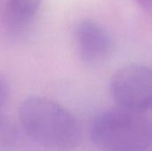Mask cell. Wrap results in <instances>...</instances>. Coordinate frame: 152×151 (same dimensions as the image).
<instances>
[{"mask_svg":"<svg viewBox=\"0 0 152 151\" xmlns=\"http://www.w3.org/2000/svg\"><path fill=\"white\" fill-rule=\"evenodd\" d=\"M19 120L25 133L46 149L70 151L80 142L81 129L76 117L48 98L26 99L20 106Z\"/></svg>","mask_w":152,"mask_h":151,"instance_id":"obj_1","label":"cell"},{"mask_svg":"<svg viewBox=\"0 0 152 151\" xmlns=\"http://www.w3.org/2000/svg\"><path fill=\"white\" fill-rule=\"evenodd\" d=\"M91 137L102 151H147L152 146V121L143 113L111 109L94 119Z\"/></svg>","mask_w":152,"mask_h":151,"instance_id":"obj_2","label":"cell"},{"mask_svg":"<svg viewBox=\"0 0 152 151\" xmlns=\"http://www.w3.org/2000/svg\"><path fill=\"white\" fill-rule=\"evenodd\" d=\"M42 0H5L4 20L12 31L20 32L33 22Z\"/></svg>","mask_w":152,"mask_h":151,"instance_id":"obj_5","label":"cell"},{"mask_svg":"<svg viewBox=\"0 0 152 151\" xmlns=\"http://www.w3.org/2000/svg\"><path fill=\"white\" fill-rule=\"evenodd\" d=\"M9 96V85L4 76L0 74V112L5 106Z\"/></svg>","mask_w":152,"mask_h":151,"instance_id":"obj_7","label":"cell"},{"mask_svg":"<svg viewBox=\"0 0 152 151\" xmlns=\"http://www.w3.org/2000/svg\"><path fill=\"white\" fill-rule=\"evenodd\" d=\"M110 93L118 107L140 113L152 111V69L130 64L118 69L110 80Z\"/></svg>","mask_w":152,"mask_h":151,"instance_id":"obj_3","label":"cell"},{"mask_svg":"<svg viewBox=\"0 0 152 151\" xmlns=\"http://www.w3.org/2000/svg\"><path fill=\"white\" fill-rule=\"evenodd\" d=\"M75 39L78 54L87 65H101L115 52V43L110 33L93 19H84L77 24Z\"/></svg>","mask_w":152,"mask_h":151,"instance_id":"obj_4","label":"cell"},{"mask_svg":"<svg viewBox=\"0 0 152 151\" xmlns=\"http://www.w3.org/2000/svg\"><path fill=\"white\" fill-rule=\"evenodd\" d=\"M138 4L152 15V0H136Z\"/></svg>","mask_w":152,"mask_h":151,"instance_id":"obj_8","label":"cell"},{"mask_svg":"<svg viewBox=\"0 0 152 151\" xmlns=\"http://www.w3.org/2000/svg\"><path fill=\"white\" fill-rule=\"evenodd\" d=\"M16 129L10 120L0 115V151H10L16 142Z\"/></svg>","mask_w":152,"mask_h":151,"instance_id":"obj_6","label":"cell"}]
</instances>
